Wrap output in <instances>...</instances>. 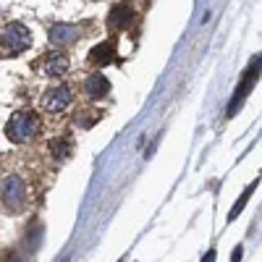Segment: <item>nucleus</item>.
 Segmentation results:
<instances>
[{"instance_id": "8", "label": "nucleus", "mask_w": 262, "mask_h": 262, "mask_svg": "<svg viewBox=\"0 0 262 262\" xmlns=\"http://www.w3.org/2000/svg\"><path fill=\"white\" fill-rule=\"evenodd\" d=\"M48 39L53 42V45L63 48V45H74V42L79 39V29L74 24H53L48 29Z\"/></svg>"}, {"instance_id": "14", "label": "nucleus", "mask_w": 262, "mask_h": 262, "mask_svg": "<svg viewBox=\"0 0 262 262\" xmlns=\"http://www.w3.org/2000/svg\"><path fill=\"white\" fill-rule=\"evenodd\" d=\"M97 118H100V113H92V116L81 113L76 121H79V126H81V128H90V126H95V123H97Z\"/></svg>"}, {"instance_id": "15", "label": "nucleus", "mask_w": 262, "mask_h": 262, "mask_svg": "<svg viewBox=\"0 0 262 262\" xmlns=\"http://www.w3.org/2000/svg\"><path fill=\"white\" fill-rule=\"evenodd\" d=\"M3 262H27V259H24V257H21L18 252H8V254L3 257Z\"/></svg>"}, {"instance_id": "12", "label": "nucleus", "mask_w": 262, "mask_h": 262, "mask_svg": "<svg viewBox=\"0 0 262 262\" xmlns=\"http://www.w3.org/2000/svg\"><path fill=\"white\" fill-rule=\"evenodd\" d=\"M254 186H257V184H249V186L244 189V194H242V196H238V202H236V205H233V210L228 212V221H233V217H236L238 212H242V210H244V205H247V200H249V196H252V191H254Z\"/></svg>"}, {"instance_id": "16", "label": "nucleus", "mask_w": 262, "mask_h": 262, "mask_svg": "<svg viewBox=\"0 0 262 262\" xmlns=\"http://www.w3.org/2000/svg\"><path fill=\"white\" fill-rule=\"evenodd\" d=\"M215 257H217V252H215V249H210V252L202 257V262H215Z\"/></svg>"}, {"instance_id": "7", "label": "nucleus", "mask_w": 262, "mask_h": 262, "mask_svg": "<svg viewBox=\"0 0 262 262\" xmlns=\"http://www.w3.org/2000/svg\"><path fill=\"white\" fill-rule=\"evenodd\" d=\"M86 60H90L92 66H97V69L111 66L116 60V39H105V42H100V45H95L90 50V55H86Z\"/></svg>"}, {"instance_id": "17", "label": "nucleus", "mask_w": 262, "mask_h": 262, "mask_svg": "<svg viewBox=\"0 0 262 262\" xmlns=\"http://www.w3.org/2000/svg\"><path fill=\"white\" fill-rule=\"evenodd\" d=\"M231 259H233V262H238V259H242V249H233V254H231Z\"/></svg>"}, {"instance_id": "13", "label": "nucleus", "mask_w": 262, "mask_h": 262, "mask_svg": "<svg viewBox=\"0 0 262 262\" xmlns=\"http://www.w3.org/2000/svg\"><path fill=\"white\" fill-rule=\"evenodd\" d=\"M39 236H42V226H39V223H34L32 233L27 236V247H29V252H34V249H37V244H39Z\"/></svg>"}, {"instance_id": "5", "label": "nucleus", "mask_w": 262, "mask_h": 262, "mask_svg": "<svg viewBox=\"0 0 262 262\" xmlns=\"http://www.w3.org/2000/svg\"><path fill=\"white\" fill-rule=\"evenodd\" d=\"M71 102H74V92H71V86H66V84H58V86H53V90H48L42 95V107H45L48 113H63Z\"/></svg>"}, {"instance_id": "6", "label": "nucleus", "mask_w": 262, "mask_h": 262, "mask_svg": "<svg viewBox=\"0 0 262 262\" xmlns=\"http://www.w3.org/2000/svg\"><path fill=\"white\" fill-rule=\"evenodd\" d=\"M131 24H134V8L131 6L118 3L111 8V13H107V29L111 32H126Z\"/></svg>"}, {"instance_id": "11", "label": "nucleus", "mask_w": 262, "mask_h": 262, "mask_svg": "<svg viewBox=\"0 0 262 262\" xmlns=\"http://www.w3.org/2000/svg\"><path fill=\"white\" fill-rule=\"evenodd\" d=\"M71 149H74L71 137H58V139L50 142V155H53L55 160H66V158L71 155Z\"/></svg>"}, {"instance_id": "1", "label": "nucleus", "mask_w": 262, "mask_h": 262, "mask_svg": "<svg viewBox=\"0 0 262 262\" xmlns=\"http://www.w3.org/2000/svg\"><path fill=\"white\" fill-rule=\"evenodd\" d=\"M39 131V121L32 111H18L11 116L8 126H6V137L13 142V144H27L29 139L37 137Z\"/></svg>"}, {"instance_id": "9", "label": "nucleus", "mask_w": 262, "mask_h": 262, "mask_svg": "<svg viewBox=\"0 0 262 262\" xmlns=\"http://www.w3.org/2000/svg\"><path fill=\"white\" fill-rule=\"evenodd\" d=\"M69 69H71V60H69V55H63V53H50V55L42 58V71H45L48 76L60 79L63 74H69Z\"/></svg>"}, {"instance_id": "4", "label": "nucleus", "mask_w": 262, "mask_h": 262, "mask_svg": "<svg viewBox=\"0 0 262 262\" xmlns=\"http://www.w3.org/2000/svg\"><path fill=\"white\" fill-rule=\"evenodd\" d=\"M257 79H259V55L249 63V69H247V74H244V79H242V84H238V90L233 92V97H231V105H228V118L242 107V102H244V97L252 92V86L257 84Z\"/></svg>"}, {"instance_id": "10", "label": "nucleus", "mask_w": 262, "mask_h": 262, "mask_svg": "<svg viewBox=\"0 0 262 262\" xmlns=\"http://www.w3.org/2000/svg\"><path fill=\"white\" fill-rule=\"evenodd\" d=\"M84 92L90 100H102L107 92H111V81H107L102 74H90L84 79Z\"/></svg>"}, {"instance_id": "2", "label": "nucleus", "mask_w": 262, "mask_h": 262, "mask_svg": "<svg viewBox=\"0 0 262 262\" xmlns=\"http://www.w3.org/2000/svg\"><path fill=\"white\" fill-rule=\"evenodd\" d=\"M29 45H32V32L24 24H18V21H13V24H8L0 32V50L6 55H21Z\"/></svg>"}, {"instance_id": "3", "label": "nucleus", "mask_w": 262, "mask_h": 262, "mask_svg": "<svg viewBox=\"0 0 262 262\" xmlns=\"http://www.w3.org/2000/svg\"><path fill=\"white\" fill-rule=\"evenodd\" d=\"M27 205V184L18 176H6L3 181V207L8 212H21Z\"/></svg>"}]
</instances>
